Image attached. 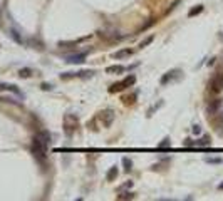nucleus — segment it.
Wrapping results in <instances>:
<instances>
[{
	"mask_svg": "<svg viewBox=\"0 0 223 201\" xmlns=\"http://www.w3.org/2000/svg\"><path fill=\"white\" fill-rule=\"evenodd\" d=\"M106 72L107 74H121V72H124V66H111L106 69Z\"/></svg>",
	"mask_w": 223,
	"mask_h": 201,
	"instance_id": "8",
	"label": "nucleus"
},
{
	"mask_svg": "<svg viewBox=\"0 0 223 201\" xmlns=\"http://www.w3.org/2000/svg\"><path fill=\"white\" fill-rule=\"evenodd\" d=\"M170 146H171V142H170V139H164V141H163V142H161V144H160V146H158V148H160V149H164V148H170Z\"/></svg>",
	"mask_w": 223,
	"mask_h": 201,
	"instance_id": "18",
	"label": "nucleus"
},
{
	"mask_svg": "<svg viewBox=\"0 0 223 201\" xmlns=\"http://www.w3.org/2000/svg\"><path fill=\"white\" fill-rule=\"evenodd\" d=\"M205 161H206V163H213V164H220L221 163L220 157H205Z\"/></svg>",
	"mask_w": 223,
	"mask_h": 201,
	"instance_id": "17",
	"label": "nucleus"
},
{
	"mask_svg": "<svg viewBox=\"0 0 223 201\" xmlns=\"http://www.w3.org/2000/svg\"><path fill=\"white\" fill-rule=\"evenodd\" d=\"M131 186H133V181H129V183H124L121 188H131Z\"/></svg>",
	"mask_w": 223,
	"mask_h": 201,
	"instance_id": "23",
	"label": "nucleus"
},
{
	"mask_svg": "<svg viewBox=\"0 0 223 201\" xmlns=\"http://www.w3.org/2000/svg\"><path fill=\"white\" fill-rule=\"evenodd\" d=\"M178 75H179V70H171V72H166L163 77H161V84H163V85L168 84V82L173 81L175 77H178Z\"/></svg>",
	"mask_w": 223,
	"mask_h": 201,
	"instance_id": "6",
	"label": "nucleus"
},
{
	"mask_svg": "<svg viewBox=\"0 0 223 201\" xmlns=\"http://www.w3.org/2000/svg\"><path fill=\"white\" fill-rule=\"evenodd\" d=\"M0 91H10V92H13V94H17L19 97H24V96H22V92L19 91V87H17V85H13V84L0 82Z\"/></svg>",
	"mask_w": 223,
	"mask_h": 201,
	"instance_id": "3",
	"label": "nucleus"
},
{
	"mask_svg": "<svg viewBox=\"0 0 223 201\" xmlns=\"http://www.w3.org/2000/svg\"><path fill=\"white\" fill-rule=\"evenodd\" d=\"M200 12H203V5H196L195 9H191L188 12V17H195L196 13H200Z\"/></svg>",
	"mask_w": 223,
	"mask_h": 201,
	"instance_id": "13",
	"label": "nucleus"
},
{
	"mask_svg": "<svg viewBox=\"0 0 223 201\" xmlns=\"http://www.w3.org/2000/svg\"><path fill=\"white\" fill-rule=\"evenodd\" d=\"M84 59H86V54L81 52V54H74V55H69V57L66 59V62H69V64H81V62H84Z\"/></svg>",
	"mask_w": 223,
	"mask_h": 201,
	"instance_id": "5",
	"label": "nucleus"
},
{
	"mask_svg": "<svg viewBox=\"0 0 223 201\" xmlns=\"http://www.w3.org/2000/svg\"><path fill=\"white\" fill-rule=\"evenodd\" d=\"M195 146H196V148H205V146H211V139H210V136H203L201 139L195 141Z\"/></svg>",
	"mask_w": 223,
	"mask_h": 201,
	"instance_id": "7",
	"label": "nucleus"
},
{
	"mask_svg": "<svg viewBox=\"0 0 223 201\" xmlns=\"http://www.w3.org/2000/svg\"><path fill=\"white\" fill-rule=\"evenodd\" d=\"M94 70H81V72H75V77H92Z\"/></svg>",
	"mask_w": 223,
	"mask_h": 201,
	"instance_id": "11",
	"label": "nucleus"
},
{
	"mask_svg": "<svg viewBox=\"0 0 223 201\" xmlns=\"http://www.w3.org/2000/svg\"><path fill=\"white\" fill-rule=\"evenodd\" d=\"M191 131H193V134H201V127H200V126H193Z\"/></svg>",
	"mask_w": 223,
	"mask_h": 201,
	"instance_id": "20",
	"label": "nucleus"
},
{
	"mask_svg": "<svg viewBox=\"0 0 223 201\" xmlns=\"http://www.w3.org/2000/svg\"><path fill=\"white\" fill-rule=\"evenodd\" d=\"M220 107H221V99H213L206 106V111H208V114H217Z\"/></svg>",
	"mask_w": 223,
	"mask_h": 201,
	"instance_id": "4",
	"label": "nucleus"
},
{
	"mask_svg": "<svg viewBox=\"0 0 223 201\" xmlns=\"http://www.w3.org/2000/svg\"><path fill=\"white\" fill-rule=\"evenodd\" d=\"M131 198H134V193H123V195H119L117 196V199H131Z\"/></svg>",
	"mask_w": 223,
	"mask_h": 201,
	"instance_id": "15",
	"label": "nucleus"
},
{
	"mask_svg": "<svg viewBox=\"0 0 223 201\" xmlns=\"http://www.w3.org/2000/svg\"><path fill=\"white\" fill-rule=\"evenodd\" d=\"M117 173H119V171H117V166H113L109 171H107L106 179H107V181H113L114 178H117Z\"/></svg>",
	"mask_w": 223,
	"mask_h": 201,
	"instance_id": "9",
	"label": "nucleus"
},
{
	"mask_svg": "<svg viewBox=\"0 0 223 201\" xmlns=\"http://www.w3.org/2000/svg\"><path fill=\"white\" fill-rule=\"evenodd\" d=\"M136 82V77L134 75H128L126 79H123L121 82H117V84H113L109 87V92H119V91H123V89L126 87H131L133 84Z\"/></svg>",
	"mask_w": 223,
	"mask_h": 201,
	"instance_id": "1",
	"label": "nucleus"
},
{
	"mask_svg": "<svg viewBox=\"0 0 223 201\" xmlns=\"http://www.w3.org/2000/svg\"><path fill=\"white\" fill-rule=\"evenodd\" d=\"M104 116H106V126H109L111 121H113V117H114L113 111H106V112H104Z\"/></svg>",
	"mask_w": 223,
	"mask_h": 201,
	"instance_id": "14",
	"label": "nucleus"
},
{
	"mask_svg": "<svg viewBox=\"0 0 223 201\" xmlns=\"http://www.w3.org/2000/svg\"><path fill=\"white\" fill-rule=\"evenodd\" d=\"M221 119H223V116H221Z\"/></svg>",
	"mask_w": 223,
	"mask_h": 201,
	"instance_id": "25",
	"label": "nucleus"
},
{
	"mask_svg": "<svg viewBox=\"0 0 223 201\" xmlns=\"http://www.w3.org/2000/svg\"><path fill=\"white\" fill-rule=\"evenodd\" d=\"M151 42H153V35H151V37H148L144 42H141V44H139V47L143 49V47H146V45H148V44H151Z\"/></svg>",
	"mask_w": 223,
	"mask_h": 201,
	"instance_id": "19",
	"label": "nucleus"
},
{
	"mask_svg": "<svg viewBox=\"0 0 223 201\" xmlns=\"http://www.w3.org/2000/svg\"><path fill=\"white\" fill-rule=\"evenodd\" d=\"M221 89H223V75L221 74H217L210 81V91L213 92V94H218Z\"/></svg>",
	"mask_w": 223,
	"mask_h": 201,
	"instance_id": "2",
	"label": "nucleus"
},
{
	"mask_svg": "<svg viewBox=\"0 0 223 201\" xmlns=\"http://www.w3.org/2000/svg\"><path fill=\"white\" fill-rule=\"evenodd\" d=\"M123 164H124V169L126 171H129V169H131V166H133V163H131L129 157H123Z\"/></svg>",
	"mask_w": 223,
	"mask_h": 201,
	"instance_id": "16",
	"label": "nucleus"
},
{
	"mask_svg": "<svg viewBox=\"0 0 223 201\" xmlns=\"http://www.w3.org/2000/svg\"><path fill=\"white\" fill-rule=\"evenodd\" d=\"M128 55H131V50H129V49L117 50V52L114 54V57H116V59H123V57H128Z\"/></svg>",
	"mask_w": 223,
	"mask_h": 201,
	"instance_id": "10",
	"label": "nucleus"
},
{
	"mask_svg": "<svg viewBox=\"0 0 223 201\" xmlns=\"http://www.w3.org/2000/svg\"><path fill=\"white\" fill-rule=\"evenodd\" d=\"M19 75H20V77H24V79H27V77H30V75H32V70L29 69V67H24V69L19 70Z\"/></svg>",
	"mask_w": 223,
	"mask_h": 201,
	"instance_id": "12",
	"label": "nucleus"
},
{
	"mask_svg": "<svg viewBox=\"0 0 223 201\" xmlns=\"http://www.w3.org/2000/svg\"><path fill=\"white\" fill-rule=\"evenodd\" d=\"M218 188H220V189H223V183H220V184H218Z\"/></svg>",
	"mask_w": 223,
	"mask_h": 201,
	"instance_id": "24",
	"label": "nucleus"
},
{
	"mask_svg": "<svg viewBox=\"0 0 223 201\" xmlns=\"http://www.w3.org/2000/svg\"><path fill=\"white\" fill-rule=\"evenodd\" d=\"M185 146H195V141H190V139H186V141H185Z\"/></svg>",
	"mask_w": 223,
	"mask_h": 201,
	"instance_id": "22",
	"label": "nucleus"
},
{
	"mask_svg": "<svg viewBox=\"0 0 223 201\" xmlns=\"http://www.w3.org/2000/svg\"><path fill=\"white\" fill-rule=\"evenodd\" d=\"M42 89H44V91H50L52 85H50V84H42Z\"/></svg>",
	"mask_w": 223,
	"mask_h": 201,
	"instance_id": "21",
	"label": "nucleus"
}]
</instances>
